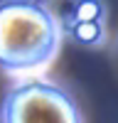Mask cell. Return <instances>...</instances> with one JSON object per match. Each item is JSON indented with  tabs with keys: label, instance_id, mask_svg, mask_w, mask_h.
<instances>
[{
	"label": "cell",
	"instance_id": "cell-1",
	"mask_svg": "<svg viewBox=\"0 0 118 123\" xmlns=\"http://www.w3.org/2000/svg\"><path fill=\"white\" fill-rule=\"evenodd\" d=\"M62 49V25L39 0H0V69L37 74Z\"/></svg>",
	"mask_w": 118,
	"mask_h": 123
},
{
	"label": "cell",
	"instance_id": "cell-2",
	"mask_svg": "<svg viewBox=\"0 0 118 123\" xmlns=\"http://www.w3.org/2000/svg\"><path fill=\"white\" fill-rule=\"evenodd\" d=\"M0 123H84V118L66 89L47 79H27L5 94Z\"/></svg>",
	"mask_w": 118,
	"mask_h": 123
},
{
	"label": "cell",
	"instance_id": "cell-3",
	"mask_svg": "<svg viewBox=\"0 0 118 123\" xmlns=\"http://www.w3.org/2000/svg\"><path fill=\"white\" fill-rule=\"evenodd\" d=\"M71 35L79 44H86V47H96L103 42V20H74L71 25Z\"/></svg>",
	"mask_w": 118,
	"mask_h": 123
},
{
	"label": "cell",
	"instance_id": "cell-4",
	"mask_svg": "<svg viewBox=\"0 0 118 123\" xmlns=\"http://www.w3.org/2000/svg\"><path fill=\"white\" fill-rule=\"evenodd\" d=\"M74 20H103V5L101 0H81L76 5Z\"/></svg>",
	"mask_w": 118,
	"mask_h": 123
}]
</instances>
